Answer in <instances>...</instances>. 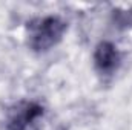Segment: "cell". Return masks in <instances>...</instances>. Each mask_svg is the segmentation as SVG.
I'll list each match as a JSON object with an SVG mask.
<instances>
[{"instance_id": "6da1fadb", "label": "cell", "mask_w": 132, "mask_h": 130, "mask_svg": "<svg viewBox=\"0 0 132 130\" xmlns=\"http://www.w3.org/2000/svg\"><path fill=\"white\" fill-rule=\"evenodd\" d=\"M66 31L68 22L60 15L35 17L26 23V44L32 52L45 54L63 40Z\"/></svg>"}, {"instance_id": "7a4b0ae2", "label": "cell", "mask_w": 132, "mask_h": 130, "mask_svg": "<svg viewBox=\"0 0 132 130\" xmlns=\"http://www.w3.org/2000/svg\"><path fill=\"white\" fill-rule=\"evenodd\" d=\"M46 107L37 99H17L5 110V130H40Z\"/></svg>"}, {"instance_id": "3957f363", "label": "cell", "mask_w": 132, "mask_h": 130, "mask_svg": "<svg viewBox=\"0 0 132 130\" xmlns=\"http://www.w3.org/2000/svg\"><path fill=\"white\" fill-rule=\"evenodd\" d=\"M121 60L123 57L118 46L109 40H101L94 48V54H92L94 69L104 80L112 78L118 72L121 66Z\"/></svg>"}]
</instances>
